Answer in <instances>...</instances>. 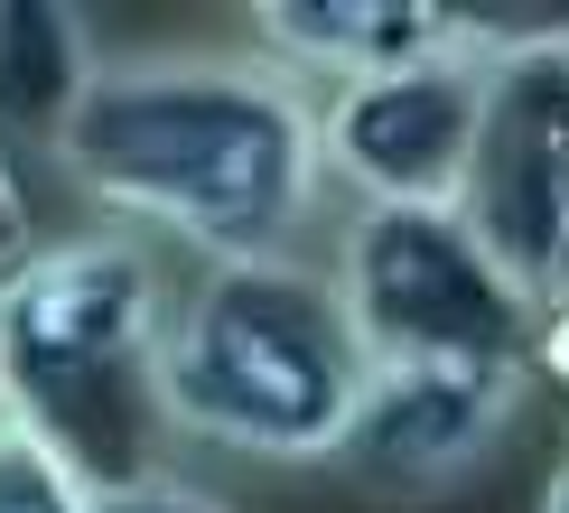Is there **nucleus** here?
<instances>
[{
    "label": "nucleus",
    "mask_w": 569,
    "mask_h": 513,
    "mask_svg": "<svg viewBox=\"0 0 569 513\" xmlns=\"http://www.w3.org/2000/svg\"><path fill=\"white\" fill-rule=\"evenodd\" d=\"M178 290L159 252L122 224L57 233L0 290V420L57 439L93 485L159 476V336Z\"/></svg>",
    "instance_id": "f03ea898"
},
{
    "label": "nucleus",
    "mask_w": 569,
    "mask_h": 513,
    "mask_svg": "<svg viewBox=\"0 0 569 513\" xmlns=\"http://www.w3.org/2000/svg\"><path fill=\"white\" fill-rule=\"evenodd\" d=\"M373 355L355 345L337 280L308 262H233L178 299L159 336V411L206 449L308 466L337 457Z\"/></svg>",
    "instance_id": "7ed1b4c3"
},
{
    "label": "nucleus",
    "mask_w": 569,
    "mask_h": 513,
    "mask_svg": "<svg viewBox=\"0 0 569 513\" xmlns=\"http://www.w3.org/2000/svg\"><path fill=\"white\" fill-rule=\"evenodd\" d=\"M486 76H495L486 57H439L318 93L327 178L355 205H458L486 131Z\"/></svg>",
    "instance_id": "423d86ee"
},
{
    "label": "nucleus",
    "mask_w": 569,
    "mask_h": 513,
    "mask_svg": "<svg viewBox=\"0 0 569 513\" xmlns=\"http://www.w3.org/2000/svg\"><path fill=\"white\" fill-rule=\"evenodd\" d=\"M523 373H532V383H560V392H569V309H532Z\"/></svg>",
    "instance_id": "ddd939ff"
},
{
    "label": "nucleus",
    "mask_w": 569,
    "mask_h": 513,
    "mask_svg": "<svg viewBox=\"0 0 569 513\" xmlns=\"http://www.w3.org/2000/svg\"><path fill=\"white\" fill-rule=\"evenodd\" d=\"M103 57H93L84 10L66 0H0V140H47L57 150L76 103L93 93Z\"/></svg>",
    "instance_id": "1a4fd4ad"
},
{
    "label": "nucleus",
    "mask_w": 569,
    "mask_h": 513,
    "mask_svg": "<svg viewBox=\"0 0 569 513\" xmlns=\"http://www.w3.org/2000/svg\"><path fill=\"white\" fill-rule=\"evenodd\" d=\"M541 513H569V466H551V485H541Z\"/></svg>",
    "instance_id": "4468645a"
},
{
    "label": "nucleus",
    "mask_w": 569,
    "mask_h": 513,
    "mask_svg": "<svg viewBox=\"0 0 569 513\" xmlns=\"http://www.w3.org/2000/svg\"><path fill=\"white\" fill-rule=\"evenodd\" d=\"M252 38L271 47L280 76H327V93H337L365 76L467 57V10H439V0H271V10H252Z\"/></svg>",
    "instance_id": "6e6552de"
},
{
    "label": "nucleus",
    "mask_w": 569,
    "mask_h": 513,
    "mask_svg": "<svg viewBox=\"0 0 569 513\" xmlns=\"http://www.w3.org/2000/svg\"><path fill=\"white\" fill-rule=\"evenodd\" d=\"M458 215L532 309H569V47L505 57L486 76Z\"/></svg>",
    "instance_id": "39448f33"
},
{
    "label": "nucleus",
    "mask_w": 569,
    "mask_h": 513,
    "mask_svg": "<svg viewBox=\"0 0 569 513\" xmlns=\"http://www.w3.org/2000/svg\"><path fill=\"white\" fill-rule=\"evenodd\" d=\"M47 243H57V233H38V178H29V150H19V140H0V290H10V280L38 262Z\"/></svg>",
    "instance_id": "9b49d317"
},
{
    "label": "nucleus",
    "mask_w": 569,
    "mask_h": 513,
    "mask_svg": "<svg viewBox=\"0 0 569 513\" xmlns=\"http://www.w3.org/2000/svg\"><path fill=\"white\" fill-rule=\"evenodd\" d=\"M47 159L112 224L169 233L206 252V271L299 262V233L327 197L318 93L262 57L103 66Z\"/></svg>",
    "instance_id": "f257e3e1"
},
{
    "label": "nucleus",
    "mask_w": 569,
    "mask_h": 513,
    "mask_svg": "<svg viewBox=\"0 0 569 513\" xmlns=\"http://www.w3.org/2000/svg\"><path fill=\"white\" fill-rule=\"evenodd\" d=\"M327 280L373 364H523L532 299L458 205H355Z\"/></svg>",
    "instance_id": "20e7f679"
},
{
    "label": "nucleus",
    "mask_w": 569,
    "mask_h": 513,
    "mask_svg": "<svg viewBox=\"0 0 569 513\" xmlns=\"http://www.w3.org/2000/svg\"><path fill=\"white\" fill-rule=\"evenodd\" d=\"M103 513H224V504L206 495V485H187V476H169V466H159V476H140V485H112Z\"/></svg>",
    "instance_id": "f8f14e48"
},
{
    "label": "nucleus",
    "mask_w": 569,
    "mask_h": 513,
    "mask_svg": "<svg viewBox=\"0 0 569 513\" xmlns=\"http://www.w3.org/2000/svg\"><path fill=\"white\" fill-rule=\"evenodd\" d=\"M0 513H103V485H93L57 439L0 420Z\"/></svg>",
    "instance_id": "9d476101"
},
{
    "label": "nucleus",
    "mask_w": 569,
    "mask_h": 513,
    "mask_svg": "<svg viewBox=\"0 0 569 513\" xmlns=\"http://www.w3.org/2000/svg\"><path fill=\"white\" fill-rule=\"evenodd\" d=\"M523 383V364H373L337 466L392 504H430L505 449Z\"/></svg>",
    "instance_id": "0eeeda50"
}]
</instances>
